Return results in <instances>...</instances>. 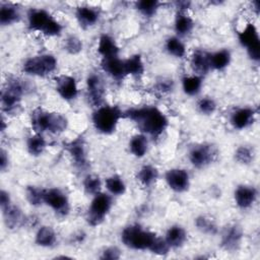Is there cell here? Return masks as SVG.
I'll use <instances>...</instances> for the list:
<instances>
[{"instance_id":"1f68e13d","label":"cell","mask_w":260,"mask_h":260,"mask_svg":"<svg viewBox=\"0 0 260 260\" xmlns=\"http://www.w3.org/2000/svg\"><path fill=\"white\" fill-rule=\"evenodd\" d=\"M202 76L197 74L186 75L182 78V89L185 94L190 96L197 95L202 88Z\"/></svg>"},{"instance_id":"60d3db41","label":"cell","mask_w":260,"mask_h":260,"mask_svg":"<svg viewBox=\"0 0 260 260\" xmlns=\"http://www.w3.org/2000/svg\"><path fill=\"white\" fill-rule=\"evenodd\" d=\"M217 108V104L214 99L211 96H204L201 98L197 102V110L199 111L200 114L205 115V116H210L212 115Z\"/></svg>"},{"instance_id":"d590c367","label":"cell","mask_w":260,"mask_h":260,"mask_svg":"<svg viewBox=\"0 0 260 260\" xmlns=\"http://www.w3.org/2000/svg\"><path fill=\"white\" fill-rule=\"evenodd\" d=\"M160 6L161 2L157 0H139L135 2L136 10L145 17L154 16Z\"/></svg>"},{"instance_id":"7a4b0ae2","label":"cell","mask_w":260,"mask_h":260,"mask_svg":"<svg viewBox=\"0 0 260 260\" xmlns=\"http://www.w3.org/2000/svg\"><path fill=\"white\" fill-rule=\"evenodd\" d=\"M30 126L35 133L60 134L68 127L67 118L58 112L37 108L30 113Z\"/></svg>"},{"instance_id":"7c38bea8","label":"cell","mask_w":260,"mask_h":260,"mask_svg":"<svg viewBox=\"0 0 260 260\" xmlns=\"http://www.w3.org/2000/svg\"><path fill=\"white\" fill-rule=\"evenodd\" d=\"M65 149L71 157V160L76 169L84 171L89 167L88 152L83 136H77L67 142L65 144Z\"/></svg>"},{"instance_id":"74e56055","label":"cell","mask_w":260,"mask_h":260,"mask_svg":"<svg viewBox=\"0 0 260 260\" xmlns=\"http://www.w3.org/2000/svg\"><path fill=\"white\" fill-rule=\"evenodd\" d=\"M235 160L244 166H248L253 162L255 157V151L253 147H250L249 145H240L234 153Z\"/></svg>"},{"instance_id":"b9f144b4","label":"cell","mask_w":260,"mask_h":260,"mask_svg":"<svg viewBox=\"0 0 260 260\" xmlns=\"http://www.w3.org/2000/svg\"><path fill=\"white\" fill-rule=\"evenodd\" d=\"M82 41L76 36H69L64 42V50L70 55H77L82 51Z\"/></svg>"},{"instance_id":"52a82bcc","label":"cell","mask_w":260,"mask_h":260,"mask_svg":"<svg viewBox=\"0 0 260 260\" xmlns=\"http://www.w3.org/2000/svg\"><path fill=\"white\" fill-rule=\"evenodd\" d=\"M113 206L112 195L100 192L92 196L86 211V221L90 226H99L104 222Z\"/></svg>"},{"instance_id":"2e32d148","label":"cell","mask_w":260,"mask_h":260,"mask_svg":"<svg viewBox=\"0 0 260 260\" xmlns=\"http://www.w3.org/2000/svg\"><path fill=\"white\" fill-rule=\"evenodd\" d=\"M55 89L61 99L70 102L77 98L78 86L76 79L68 74H61L55 77Z\"/></svg>"},{"instance_id":"3957f363","label":"cell","mask_w":260,"mask_h":260,"mask_svg":"<svg viewBox=\"0 0 260 260\" xmlns=\"http://www.w3.org/2000/svg\"><path fill=\"white\" fill-rule=\"evenodd\" d=\"M27 27L46 37H59L62 34L61 22L45 8L32 7L26 13Z\"/></svg>"},{"instance_id":"8fae6325","label":"cell","mask_w":260,"mask_h":260,"mask_svg":"<svg viewBox=\"0 0 260 260\" xmlns=\"http://www.w3.org/2000/svg\"><path fill=\"white\" fill-rule=\"evenodd\" d=\"M44 204L49 206L58 216H67L70 212V201L64 191L53 187L45 189Z\"/></svg>"},{"instance_id":"7dc6e473","label":"cell","mask_w":260,"mask_h":260,"mask_svg":"<svg viewBox=\"0 0 260 260\" xmlns=\"http://www.w3.org/2000/svg\"><path fill=\"white\" fill-rule=\"evenodd\" d=\"M11 203L12 202H11V198H10L9 193L2 189L1 192H0V206H1V209L5 208L6 206L10 205Z\"/></svg>"},{"instance_id":"ffe728a7","label":"cell","mask_w":260,"mask_h":260,"mask_svg":"<svg viewBox=\"0 0 260 260\" xmlns=\"http://www.w3.org/2000/svg\"><path fill=\"white\" fill-rule=\"evenodd\" d=\"M101 67L105 73H107L111 78L116 81H122L127 76L124 60L120 59L119 56L102 59Z\"/></svg>"},{"instance_id":"d6986e66","label":"cell","mask_w":260,"mask_h":260,"mask_svg":"<svg viewBox=\"0 0 260 260\" xmlns=\"http://www.w3.org/2000/svg\"><path fill=\"white\" fill-rule=\"evenodd\" d=\"M74 14L79 26L84 29L94 26L101 17L99 9L89 5H81L76 7Z\"/></svg>"},{"instance_id":"e0dca14e","label":"cell","mask_w":260,"mask_h":260,"mask_svg":"<svg viewBox=\"0 0 260 260\" xmlns=\"http://www.w3.org/2000/svg\"><path fill=\"white\" fill-rule=\"evenodd\" d=\"M258 197V191L254 186L242 184L239 185L234 192V200L236 205L240 209H249L251 208Z\"/></svg>"},{"instance_id":"ac0fdd59","label":"cell","mask_w":260,"mask_h":260,"mask_svg":"<svg viewBox=\"0 0 260 260\" xmlns=\"http://www.w3.org/2000/svg\"><path fill=\"white\" fill-rule=\"evenodd\" d=\"M256 111L250 107H241L234 110L230 117L231 125L237 130H244L250 127L255 121Z\"/></svg>"},{"instance_id":"5b68a950","label":"cell","mask_w":260,"mask_h":260,"mask_svg":"<svg viewBox=\"0 0 260 260\" xmlns=\"http://www.w3.org/2000/svg\"><path fill=\"white\" fill-rule=\"evenodd\" d=\"M27 91L24 80L17 77H10L1 90V108L6 114L17 112L20 107L22 96Z\"/></svg>"},{"instance_id":"ab89813d","label":"cell","mask_w":260,"mask_h":260,"mask_svg":"<svg viewBox=\"0 0 260 260\" xmlns=\"http://www.w3.org/2000/svg\"><path fill=\"white\" fill-rule=\"evenodd\" d=\"M82 185H83V189H84V192L88 195H91V196H94L96 195L98 193L102 192V186H103V183H102V180L99 176L96 175H92V174H89L87 175L84 179H83V182H82Z\"/></svg>"},{"instance_id":"4316f807","label":"cell","mask_w":260,"mask_h":260,"mask_svg":"<svg viewBox=\"0 0 260 260\" xmlns=\"http://www.w3.org/2000/svg\"><path fill=\"white\" fill-rule=\"evenodd\" d=\"M57 234L50 225H42L36 233L35 243L43 248H52L56 245Z\"/></svg>"},{"instance_id":"484cf974","label":"cell","mask_w":260,"mask_h":260,"mask_svg":"<svg viewBox=\"0 0 260 260\" xmlns=\"http://www.w3.org/2000/svg\"><path fill=\"white\" fill-rule=\"evenodd\" d=\"M165 240L171 249L181 248L187 241V232L182 225L174 224L168 229Z\"/></svg>"},{"instance_id":"f1b7e54d","label":"cell","mask_w":260,"mask_h":260,"mask_svg":"<svg viewBox=\"0 0 260 260\" xmlns=\"http://www.w3.org/2000/svg\"><path fill=\"white\" fill-rule=\"evenodd\" d=\"M232 60L231 51L228 49H220L215 52L209 53V62L210 68L213 70L221 71L225 69Z\"/></svg>"},{"instance_id":"5bb4252c","label":"cell","mask_w":260,"mask_h":260,"mask_svg":"<svg viewBox=\"0 0 260 260\" xmlns=\"http://www.w3.org/2000/svg\"><path fill=\"white\" fill-rule=\"evenodd\" d=\"M165 180L168 187L176 193H184L190 188V175L185 169L174 168L168 170Z\"/></svg>"},{"instance_id":"30bf717a","label":"cell","mask_w":260,"mask_h":260,"mask_svg":"<svg viewBox=\"0 0 260 260\" xmlns=\"http://www.w3.org/2000/svg\"><path fill=\"white\" fill-rule=\"evenodd\" d=\"M217 155L216 148L210 143H198L193 145L188 153L191 165L196 169H203L211 165Z\"/></svg>"},{"instance_id":"e575fe53","label":"cell","mask_w":260,"mask_h":260,"mask_svg":"<svg viewBox=\"0 0 260 260\" xmlns=\"http://www.w3.org/2000/svg\"><path fill=\"white\" fill-rule=\"evenodd\" d=\"M165 49L169 55L175 58H184L186 55V46L177 36L170 37L166 40Z\"/></svg>"},{"instance_id":"c3c4849f","label":"cell","mask_w":260,"mask_h":260,"mask_svg":"<svg viewBox=\"0 0 260 260\" xmlns=\"http://www.w3.org/2000/svg\"><path fill=\"white\" fill-rule=\"evenodd\" d=\"M174 4H175L176 8L178 9V11H181V12H187V10L192 5V3L187 0H179V1H176Z\"/></svg>"},{"instance_id":"4fadbf2b","label":"cell","mask_w":260,"mask_h":260,"mask_svg":"<svg viewBox=\"0 0 260 260\" xmlns=\"http://www.w3.org/2000/svg\"><path fill=\"white\" fill-rule=\"evenodd\" d=\"M86 99L88 104L94 109L104 105L106 95V86L101 75L90 73L85 82Z\"/></svg>"},{"instance_id":"277c9868","label":"cell","mask_w":260,"mask_h":260,"mask_svg":"<svg viewBox=\"0 0 260 260\" xmlns=\"http://www.w3.org/2000/svg\"><path fill=\"white\" fill-rule=\"evenodd\" d=\"M124 117V112L118 106L103 105L94 109L91 115V122L96 132L103 135L113 134Z\"/></svg>"},{"instance_id":"f546056e","label":"cell","mask_w":260,"mask_h":260,"mask_svg":"<svg viewBox=\"0 0 260 260\" xmlns=\"http://www.w3.org/2000/svg\"><path fill=\"white\" fill-rule=\"evenodd\" d=\"M126 75L140 77L145 72V65L141 55L133 54L124 60Z\"/></svg>"},{"instance_id":"7bdbcfd3","label":"cell","mask_w":260,"mask_h":260,"mask_svg":"<svg viewBox=\"0 0 260 260\" xmlns=\"http://www.w3.org/2000/svg\"><path fill=\"white\" fill-rule=\"evenodd\" d=\"M171 248L169 246V244L167 243V241L165 240V238H160L158 236H156L152 242V244L150 245L148 251H150L151 253L158 255V256H165L170 252Z\"/></svg>"},{"instance_id":"7402d4cb","label":"cell","mask_w":260,"mask_h":260,"mask_svg":"<svg viewBox=\"0 0 260 260\" xmlns=\"http://www.w3.org/2000/svg\"><path fill=\"white\" fill-rule=\"evenodd\" d=\"M96 50L102 59L118 57L120 51L115 39L108 34H103L100 36Z\"/></svg>"},{"instance_id":"836d02e7","label":"cell","mask_w":260,"mask_h":260,"mask_svg":"<svg viewBox=\"0 0 260 260\" xmlns=\"http://www.w3.org/2000/svg\"><path fill=\"white\" fill-rule=\"evenodd\" d=\"M105 187L112 196H122L127 190V186L123 178L119 175H111L105 180Z\"/></svg>"},{"instance_id":"d6a6232c","label":"cell","mask_w":260,"mask_h":260,"mask_svg":"<svg viewBox=\"0 0 260 260\" xmlns=\"http://www.w3.org/2000/svg\"><path fill=\"white\" fill-rule=\"evenodd\" d=\"M47 147V141L43 134L35 133L26 140V150L32 156H40L44 153Z\"/></svg>"},{"instance_id":"ba28073f","label":"cell","mask_w":260,"mask_h":260,"mask_svg":"<svg viewBox=\"0 0 260 260\" xmlns=\"http://www.w3.org/2000/svg\"><path fill=\"white\" fill-rule=\"evenodd\" d=\"M58 66V60L52 54H41L27 58L22 64V71L30 76L45 77L53 73Z\"/></svg>"},{"instance_id":"681fc988","label":"cell","mask_w":260,"mask_h":260,"mask_svg":"<svg viewBox=\"0 0 260 260\" xmlns=\"http://www.w3.org/2000/svg\"><path fill=\"white\" fill-rule=\"evenodd\" d=\"M1 132H4L5 129H6V123H5V120H4V117L1 118Z\"/></svg>"},{"instance_id":"f6af8a7d","label":"cell","mask_w":260,"mask_h":260,"mask_svg":"<svg viewBox=\"0 0 260 260\" xmlns=\"http://www.w3.org/2000/svg\"><path fill=\"white\" fill-rule=\"evenodd\" d=\"M155 87H156V90H158L159 92L168 93L174 89V81L169 78H162L157 81Z\"/></svg>"},{"instance_id":"9c48e42d","label":"cell","mask_w":260,"mask_h":260,"mask_svg":"<svg viewBox=\"0 0 260 260\" xmlns=\"http://www.w3.org/2000/svg\"><path fill=\"white\" fill-rule=\"evenodd\" d=\"M238 40L243 48L246 49L249 58L258 62L260 60V39L257 27L253 22H247L238 32Z\"/></svg>"},{"instance_id":"cb8c5ba5","label":"cell","mask_w":260,"mask_h":260,"mask_svg":"<svg viewBox=\"0 0 260 260\" xmlns=\"http://www.w3.org/2000/svg\"><path fill=\"white\" fill-rule=\"evenodd\" d=\"M21 18L20 9L16 4L10 2H1L0 4V24L2 26L12 25Z\"/></svg>"},{"instance_id":"bcb514c9","label":"cell","mask_w":260,"mask_h":260,"mask_svg":"<svg viewBox=\"0 0 260 260\" xmlns=\"http://www.w3.org/2000/svg\"><path fill=\"white\" fill-rule=\"evenodd\" d=\"M9 166V156L7 151L2 148L0 151V170L1 172H5Z\"/></svg>"},{"instance_id":"8d00e7d4","label":"cell","mask_w":260,"mask_h":260,"mask_svg":"<svg viewBox=\"0 0 260 260\" xmlns=\"http://www.w3.org/2000/svg\"><path fill=\"white\" fill-rule=\"evenodd\" d=\"M45 188L29 185L25 188V197L27 202L35 207H39L44 204Z\"/></svg>"},{"instance_id":"4dcf8cb0","label":"cell","mask_w":260,"mask_h":260,"mask_svg":"<svg viewBox=\"0 0 260 260\" xmlns=\"http://www.w3.org/2000/svg\"><path fill=\"white\" fill-rule=\"evenodd\" d=\"M129 150L135 157H143L148 151L147 136L143 133L133 135L129 140Z\"/></svg>"},{"instance_id":"83f0119b","label":"cell","mask_w":260,"mask_h":260,"mask_svg":"<svg viewBox=\"0 0 260 260\" xmlns=\"http://www.w3.org/2000/svg\"><path fill=\"white\" fill-rule=\"evenodd\" d=\"M159 178V172L158 170L152 166V165H144L142 166L136 175L137 181L143 186V187H151L156 183V181Z\"/></svg>"},{"instance_id":"603a6c76","label":"cell","mask_w":260,"mask_h":260,"mask_svg":"<svg viewBox=\"0 0 260 260\" xmlns=\"http://www.w3.org/2000/svg\"><path fill=\"white\" fill-rule=\"evenodd\" d=\"M190 65L197 75L203 76L207 74L211 70L209 62V53L200 49L195 50L191 55Z\"/></svg>"},{"instance_id":"8992f818","label":"cell","mask_w":260,"mask_h":260,"mask_svg":"<svg viewBox=\"0 0 260 260\" xmlns=\"http://www.w3.org/2000/svg\"><path fill=\"white\" fill-rule=\"evenodd\" d=\"M156 235L143 229L140 224H129L121 233V241L129 249L136 251L148 250Z\"/></svg>"},{"instance_id":"44dd1931","label":"cell","mask_w":260,"mask_h":260,"mask_svg":"<svg viewBox=\"0 0 260 260\" xmlns=\"http://www.w3.org/2000/svg\"><path fill=\"white\" fill-rule=\"evenodd\" d=\"M1 210L4 223L9 230H16L24 224L26 216L19 206L11 203L10 205L2 208Z\"/></svg>"},{"instance_id":"ee69618b","label":"cell","mask_w":260,"mask_h":260,"mask_svg":"<svg viewBox=\"0 0 260 260\" xmlns=\"http://www.w3.org/2000/svg\"><path fill=\"white\" fill-rule=\"evenodd\" d=\"M101 259H109V260H117L121 258V251L118 247L115 246H111L106 248L103 252L102 255L100 257Z\"/></svg>"},{"instance_id":"d4e9b609","label":"cell","mask_w":260,"mask_h":260,"mask_svg":"<svg viewBox=\"0 0 260 260\" xmlns=\"http://www.w3.org/2000/svg\"><path fill=\"white\" fill-rule=\"evenodd\" d=\"M195 22L187 12L178 11L174 20V29L177 37H186L194 29Z\"/></svg>"},{"instance_id":"6da1fadb","label":"cell","mask_w":260,"mask_h":260,"mask_svg":"<svg viewBox=\"0 0 260 260\" xmlns=\"http://www.w3.org/2000/svg\"><path fill=\"white\" fill-rule=\"evenodd\" d=\"M124 117L132 121L141 133L153 138L160 136L169 126V119L166 114L154 106L128 109L124 112Z\"/></svg>"},{"instance_id":"f35d334b","label":"cell","mask_w":260,"mask_h":260,"mask_svg":"<svg viewBox=\"0 0 260 260\" xmlns=\"http://www.w3.org/2000/svg\"><path fill=\"white\" fill-rule=\"evenodd\" d=\"M194 223L198 231L206 235H215L217 233V225L213 219L206 215H199L195 218Z\"/></svg>"},{"instance_id":"9a60e30c","label":"cell","mask_w":260,"mask_h":260,"mask_svg":"<svg viewBox=\"0 0 260 260\" xmlns=\"http://www.w3.org/2000/svg\"><path fill=\"white\" fill-rule=\"evenodd\" d=\"M244 237L243 229L237 223L226 225L220 236V245L228 252L237 251L242 244Z\"/></svg>"}]
</instances>
